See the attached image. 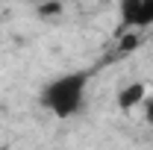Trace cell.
I'll return each instance as SVG.
<instances>
[{"label":"cell","mask_w":153,"mask_h":150,"mask_svg":"<svg viewBox=\"0 0 153 150\" xmlns=\"http://www.w3.org/2000/svg\"><path fill=\"white\" fill-rule=\"evenodd\" d=\"M147 91H150V88H147L141 79H133V82H127V85L118 91V106H121L124 112H130V109H135V106L144 103Z\"/></svg>","instance_id":"3957f363"},{"label":"cell","mask_w":153,"mask_h":150,"mask_svg":"<svg viewBox=\"0 0 153 150\" xmlns=\"http://www.w3.org/2000/svg\"><path fill=\"white\" fill-rule=\"evenodd\" d=\"M118 15L127 30H147L153 27V0H121Z\"/></svg>","instance_id":"7a4b0ae2"},{"label":"cell","mask_w":153,"mask_h":150,"mask_svg":"<svg viewBox=\"0 0 153 150\" xmlns=\"http://www.w3.org/2000/svg\"><path fill=\"white\" fill-rule=\"evenodd\" d=\"M88 76H91L88 71H71V74H62L56 79H50L41 88V97H38L41 106L59 121H68V118L79 115L82 106H85Z\"/></svg>","instance_id":"6da1fadb"},{"label":"cell","mask_w":153,"mask_h":150,"mask_svg":"<svg viewBox=\"0 0 153 150\" xmlns=\"http://www.w3.org/2000/svg\"><path fill=\"white\" fill-rule=\"evenodd\" d=\"M141 109H144V121L153 127V91H147V97H144V103H141Z\"/></svg>","instance_id":"277c9868"}]
</instances>
